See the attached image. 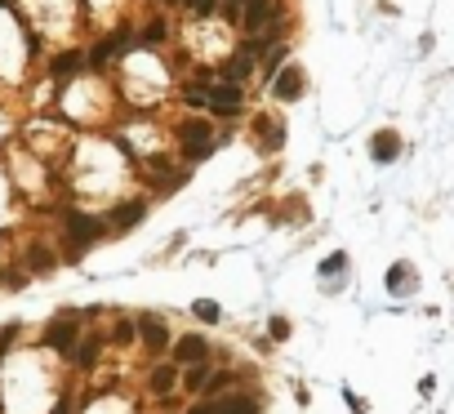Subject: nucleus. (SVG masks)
<instances>
[{
  "mask_svg": "<svg viewBox=\"0 0 454 414\" xmlns=\"http://www.w3.org/2000/svg\"><path fill=\"white\" fill-rule=\"evenodd\" d=\"M63 223H67V236L76 241V250H80V245H90V241H98V236L107 232V227L98 223V218L80 214V210H67V214H63Z\"/></svg>",
  "mask_w": 454,
  "mask_h": 414,
  "instance_id": "f257e3e1",
  "label": "nucleus"
},
{
  "mask_svg": "<svg viewBox=\"0 0 454 414\" xmlns=\"http://www.w3.org/2000/svg\"><path fill=\"white\" fill-rule=\"evenodd\" d=\"M272 22H281L276 0H250V5H245V31L250 36H259L263 27H272Z\"/></svg>",
  "mask_w": 454,
  "mask_h": 414,
  "instance_id": "f03ea898",
  "label": "nucleus"
},
{
  "mask_svg": "<svg viewBox=\"0 0 454 414\" xmlns=\"http://www.w3.org/2000/svg\"><path fill=\"white\" fill-rule=\"evenodd\" d=\"M241 85H227V80H210V112L214 116H232V112H241Z\"/></svg>",
  "mask_w": 454,
  "mask_h": 414,
  "instance_id": "7ed1b4c3",
  "label": "nucleus"
},
{
  "mask_svg": "<svg viewBox=\"0 0 454 414\" xmlns=\"http://www.w3.org/2000/svg\"><path fill=\"white\" fill-rule=\"evenodd\" d=\"M174 361L178 365H205L210 361V338L205 334H183L174 343Z\"/></svg>",
  "mask_w": 454,
  "mask_h": 414,
  "instance_id": "20e7f679",
  "label": "nucleus"
},
{
  "mask_svg": "<svg viewBox=\"0 0 454 414\" xmlns=\"http://www.w3.org/2000/svg\"><path fill=\"white\" fill-rule=\"evenodd\" d=\"M49 348H54V352H63V357H71V352H76V343H80V330H76V321H67V316H63V321H54V325H49Z\"/></svg>",
  "mask_w": 454,
  "mask_h": 414,
  "instance_id": "39448f33",
  "label": "nucleus"
},
{
  "mask_svg": "<svg viewBox=\"0 0 454 414\" xmlns=\"http://www.w3.org/2000/svg\"><path fill=\"white\" fill-rule=\"evenodd\" d=\"M272 90H276V99L294 103V99L303 94V71H299V67H285V71H276V85H272Z\"/></svg>",
  "mask_w": 454,
  "mask_h": 414,
  "instance_id": "423d86ee",
  "label": "nucleus"
},
{
  "mask_svg": "<svg viewBox=\"0 0 454 414\" xmlns=\"http://www.w3.org/2000/svg\"><path fill=\"white\" fill-rule=\"evenodd\" d=\"M139 330H143V343L152 348V352H165V348H169V330H165L161 321H156V316H143Z\"/></svg>",
  "mask_w": 454,
  "mask_h": 414,
  "instance_id": "0eeeda50",
  "label": "nucleus"
},
{
  "mask_svg": "<svg viewBox=\"0 0 454 414\" xmlns=\"http://www.w3.org/2000/svg\"><path fill=\"white\" fill-rule=\"evenodd\" d=\"M370 152H374V161H392V156H397L401 152V138H397V134H392V129H378L374 134V138H370Z\"/></svg>",
  "mask_w": 454,
  "mask_h": 414,
  "instance_id": "6e6552de",
  "label": "nucleus"
},
{
  "mask_svg": "<svg viewBox=\"0 0 454 414\" xmlns=\"http://www.w3.org/2000/svg\"><path fill=\"white\" fill-rule=\"evenodd\" d=\"M174 383H178V370H174V365H156V370L147 374V387H152L156 397H169V392H174Z\"/></svg>",
  "mask_w": 454,
  "mask_h": 414,
  "instance_id": "1a4fd4ad",
  "label": "nucleus"
},
{
  "mask_svg": "<svg viewBox=\"0 0 454 414\" xmlns=\"http://www.w3.org/2000/svg\"><path fill=\"white\" fill-rule=\"evenodd\" d=\"M218 414H259V401L245 392H227V397H218Z\"/></svg>",
  "mask_w": 454,
  "mask_h": 414,
  "instance_id": "9d476101",
  "label": "nucleus"
},
{
  "mask_svg": "<svg viewBox=\"0 0 454 414\" xmlns=\"http://www.w3.org/2000/svg\"><path fill=\"white\" fill-rule=\"evenodd\" d=\"M125 50H129V45H125V36L98 41V45H94V54H90V63H94V67H103V63H112V58H116V54H125Z\"/></svg>",
  "mask_w": 454,
  "mask_h": 414,
  "instance_id": "9b49d317",
  "label": "nucleus"
},
{
  "mask_svg": "<svg viewBox=\"0 0 454 414\" xmlns=\"http://www.w3.org/2000/svg\"><path fill=\"white\" fill-rule=\"evenodd\" d=\"M143 214H147V205L143 201H129V205H120V210L112 214V223H116V232H129L134 223H143Z\"/></svg>",
  "mask_w": 454,
  "mask_h": 414,
  "instance_id": "f8f14e48",
  "label": "nucleus"
},
{
  "mask_svg": "<svg viewBox=\"0 0 454 414\" xmlns=\"http://www.w3.org/2000/svg\"><path fill=\"white\" fill-rule=\"evenodd\" d=\"M80 63H85L80 50H67V54H58L54 63H49V71H54V80H67V76H76V71H80Z\"/></svg>",
  "mask_w": 454,
  "mask_h": 414,
  "instance_id": "ddd939ff",
  "label": "nucleus"
},
{
  "mask_svg": "<svg viewBox=\"0 0 454 414\" xmlns=\"http://www.w3.org/2000/svg\"><path fill=\"white\" fill-rule=\"evenodd\" d=\"M250 71H254V58H250V54H236V58L223 67V80H227V85H245V80H250Z\"/></svg>",
  "mask_w": 454,
  "mask_h": 414,
  "instance_id": "4468645a",
  "label": "nucleus"
},
{
  "mask_svg": "<svg viewBox=\"0 0 454 414\" xmlns=\"http://www.w3.org/2000/svg\"><path fill=\"white\" fill-rule=\"evenodd\" d=\"M178 138L187 143V148H196V143H210V125H205V120H183V125H178Z\"/></svg>",
  "mask_w": 454,
  "mask_h": 414,
  "instance_id": "2eb2a0df",
  "label": "nucleus"
},
{
  "mask_svg": "<svg viewBox=\"0 0 454 414\" xmlns=\"http://www.w3.org/2000/svg\"><path fill=\"white\" fill-rule=\"evenodd\" d=\"M98 348H103V338H80V343H76V365H80V370H94Z\"/></svg>",
  "mask_w": 454,
  "mask_h": 414,
  "instance_id": "dca6fc26",
  "label": "nucleus"
},
{
  "mask_svg": "<svg viewBox=\"0 0 454 414\" xmlns=\"http://www.w3.org/2000/svg\"><path fill=\"white\" fill-rule=\"evenodd\" d=\"M27 267H31V272H41V276H49V272H54V254H49L45 245H31L27 250Z\"/></svg>",
  "mask_w": 454,
  "mask_h": 414,
  "instance_id": "f3484780",
  "label": "nucleus"
},
{
  "mask_svg": "<svg viewBox=\"0 0 454 414\" xmlns=\"http://www.w3.org/2000/svg\"><path fill=\"white\" fill-rule=\"evenodd\" d=\"M183 383H187L192 392H205V383H210V365H192V370L183 374Z\"/></svg>",
  "mask_w": 454,
  "mask_h": 414,
  "instance_id": "a211bd4d",
  "label": "nucleus"
},
{
  "mask_svg": "<svg viewBox=\"0 0 454 414\" xmlns=\"http://www.w3.org/2000/svg\"><path fill=\"white\" fill-rule=\"evenodd\" d=\"M192 316H196V321H205V325H214V321H218V316H223V312H218V303L201 299V303H192Z\"/></svg>",
  "mask_w": 454,
  "mask_h": 414,
  "instance_id": "6ab92c4d",
  "label": "nucleus"
},
{
  "mask_svg": "<svg viewBox=\"0 0 454 414\" xmlns=\"http://www.w3.org/2000/svg\"><path fill=\"white\" fill-rule=\"evenodd\" d=\"M281 63H285V45L276 41L272 50H267V58H263V71H267V76H276V67H281Z\"/></svg>",
  "mask_w": 454,
  "mask_h": 414,
  "instance_id": "aec40b11",
  "label": "nucleus"
},
{
  "mask_svg": "<svg viewBox=\"0 0 454 414\" xmlns=\"http://www.w3.org/2000/svg\"><path fill=\"white\" fill-rule=\"evenodd\" d=\"M143 41H147V45L165 41V22H161V18H152V22H147V27H143Z\"/></svg>",
  "mask_w": 454,
  "mask_h": 414,
  "instance_id": "412c9836",
  "label": "nucleus"
},
{
  "mask_svg": "<svg viewBox=\"0 0 454 414\" xmlns=\"http://www.w3.org/2000/svg\"><path fill=\"white\" fill-rule=\"evenodd\" d=\"M267 330H272V338L281 343V338H290V321H285V316H272V325H267Z\"/></svg>",
  "mask_w": 454,
  "mask_h": 414,
  "instance_id": "4be33fe9",
  "label": "nucleus"
},
{
  "mask_svg": "<svg viewBox=\"0 0 454 414\" xmlns=\"http://www.w3.org/2000/svg\"><path fill=\"white\" fill-rule=\"evenodd\" d=\"M406 281H410V272H406V267H392V272H388V290H401Z\"/></svg>",
  "mask_w": 454,
  "mask_h": 414,
  "instance_id": "5701e85b",
  "label": "nucleus"
},
{
  "mask_svg": "<svg viewBox=\"0 0 454 414\" xmlns=\"http://www.w3.org/2000/svg\"><path fill=\"white\" fill-rule=\"evenodd\" d=\"M205 156H214V143H196V148H187V161H205Z\"/></svg>",
  "mask_w": 454,
  "mask_h": 414,
  "instance_id": "b1692460",
  "label": "nucleus"
},
{
  "mask_svg": "<svg viewBox=\"0 0 454 414\" xmlns=\"http://www.w3.org/2000/svg\"><path fill=\"white\" fill-rule=\"evenodd\" d=\"M134 330H139V325H129V321H120L112 338H116V343H129V338H134Z\"/></svg>",
  "mask_w": 454,
  "mask_h": 414,
  "instance_id": "393cba45",
  "label": "nucleus"
},
{
  "mask_svg": "<svg viewBox=\"0 0 454 414\" xmlns=\"http://www.w3.org/2000/svg\"><path fill=\"white\" fill-rule=\"evenodd\" d=\"M187 414H218V401H196Z\"/></svg>",
  "mask_w": 454,
  "mask_h": 414,
  "instance_id": "a878e982",
  "label": "nucleus"
},
{
  "mask_svg": "<svg viewBox=\"0 0 454 414\" xmlns=\"http://www.w3.org/2000/svg\"><path fill=\"white\" fill-rule=\"evenodd\" d=\"M321 272H325V276H339V272H343V254H334V259H329Z\"/></svg>",
  "mask_w": 454,
  "mask_h": 414,
  "instance_id": "bb28decb",
  "label": "nucleus"
},
{
  "mask_svg": "<svg viewBox=\"0 0 454 414\" xmlns=\"http://www.w3.org/2000/svg\"><path fill=\"white\" fill-rule=\"evenodd\" d=\"M54 414H71V397H63V401H58V410Z\"/></svg>",
  "mask_w": 454,
  "mask_h": 414,
  "instance_id": "cd10ccee",
  "label": "nucleus"
},
{
  "mask_svg": "<svg viewBox=\"0 0 454 414\" xmlns=\"http://www.w3.org/2000/svg\"><path fill=\"white\" fill-rule=\"evenodd\" d=\"M227 5H241V0H227Z\"/></svg>",
  "mask_w": 454,
  "mask_h": 414,
  "instance_id": "c85d7f7f",
  "label": "nucleus"
},
{
  "mask_svg": "<svg viewBox=\"0 0 454 414\" xmlns=\"http://www.w3.org/2000/svg\"><path fill=\"white\" fill-rule=\"evenodd\" d=\"M0 9H5V0H0Z\"/></svg>",
  "mask_w": 454,
  "mask_h": 414,
  "instance_id": "c756f323",
  "label": "nucleus"
},
{
  "mask_svg": "<svg viewBox=\"0 0 454 414\" xmlns=\"http://www.w3.org/2000/svg\"><path fill=\"white\" fill-rule=\"evenodd\" d=\"M187 5H196V0H187Z\"/></svg>",
  "mask_w": 454,
  "mask_h": 414,
  "instance_id": "7c9ffc66",
  "label": "nucleus"
},
{
  "mask_svg": "<svg viewBox=\"0 0 454 414\" xmlns=\"http://www.w3.org/2000/svg\"><path fill=\"white\" fill-rule=\"evenodd\" d=\"M169 5H174V0H169Z\"/></svg>",
  "mask_w": 454,
  "mask_h": 414,
  "instance_id": "2f4dec72",
  "label": "nucleus"
}]
</instances>
